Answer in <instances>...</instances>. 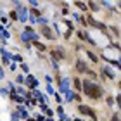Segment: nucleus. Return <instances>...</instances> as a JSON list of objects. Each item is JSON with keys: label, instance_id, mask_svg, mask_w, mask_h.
Returning a JSON list of instances; mask_svg holds the SVG:
<instances>
[{"label": "nucleus", "instance_id": "obj_1", "mask_svg": "<svg viewBox=\"0 0 121 121\" xmlns=\"http://www.w3.org/2000/svg\"><path fill=\"white\" fill-rule=\"evenodd\" d=\"M81 88H83V92L90 99H93V100H97V99L102 95V88H100V86H99L97 83H92V81H88V80L81 83Z\"/></svg>", "mask_w": 121, "mask_h": 121}, {"label": "nucleus", "instance_id": "obj_2", "mask_svg": "<svg viewBox=\"0 0 121 121\" xmlns=\"http://www.w3.org/2000/svg\"><path fill=\"white\" fill-rule=\"evenodd\" d=\"M21 38H23V42H26V43H28L30 40L36 42V35L33 33V30H31V28H26V31H23V35H21Z\"/></svg>", "mask_w": 121, "mask_h": 121}, {"label": "nucleus", "instance_id": "obj_3", "mask_svg": "<svg viewBox=\"0 0 121 121\" xmlns=\"http://www.w3.org/2000/svg\"><path fill=\"white\" fill-rule=\"evenodd\" d=\"M78 111L81 112V114H88V116H92L93 119H95L97 116H95V111H93L92 107H88V106H81L80 104V107H78Z\"/></svg>", "mask_w": 121, "mask_h": 121}, {"label": "nucleus", "instance_id": "obj_4", "mask_svg": "<svg viewBox=\"0 0 121 121\" xmlns=\"http://www.w3.org/2000/svg\"><path fill=\"white\" fill-rule=\"evenodd\" d=\"M52 57L56 60H62V59H66V54H64L62 48H54L52 50Z\"/></svg>", "mask_w": 121, "mask_h": 121}, {"label": "nucleus", "instance_id": "obj_5", "mask_svg": "<svg viewBox=\"0 0 121 121\" xmlns=\"http://www.w3.org/2000/svg\"><path fill=\"white\" fill-rule=\"evenodd\" d=\"M40 31H42L43 35H45V36L48 38V40H52V38H54V33L50 31V28H48V26H45V24H43L42 28H40Z\"/></svg>", "mask_w": 121, "mask_h": 121}, {"label": "nucleus", "instance_id": "obj_6", "mask_svg": "<svg viewBox=\"0 0 121 121\" xmlns=\"http://www.w3.org/2000/svg\"><path fill=\"white\" fill-rule=\"evenodd\" d=\"M17 19H21V21H26V17H28V16H26V10L21 7V5H17Z\"/></svg>", "mask_w": 121, "mask_h": 121}, {"label": "nucleus", "instance_id": "obj_7", "mask_svg": "<svg viewBox=\"0 0 121 121\" xmlns=\"http://www.w3.org/2000/svg\"><path fill=\"white\" fill-rule=\"evenodd\" d=\"M26 83H28V86H30V88H35V86L38 85V81H36L35 78H33L31 74H28V76H26Z\"/></svg>", "mask_w": 121, "mask_h": 121}, {"label": "nucleus", "instance_id": "obj_8", "mask_svg": "<svg viewBox=\"0 0 121 121\" xmlns=\"http://www.w3.org/2000/svg\"><path fill=\"white\" fill-rule=\"evenodd\" d=\"M76 69H78L80 73H88V68H86V64L81 62V60H78V62H76Z\"/></svg>", "mask_w": 121, "mask_h": 121}, {"label": "nucleus", "instance_id": "obj_9", "mask_svg": "<svg viewBox=\"0 0 121 121\" xmlns=\"http://www.w3.org/2000/svg\"><path fill=\"white\" fill-rule=\"evenodd\" d=\"M69 90V81H68V78H64V80H60V92H68Z\"/></svg>", "mask_w": 121, "mask_h": 121}, {"label": "nucleus", "instance_id": "obj_10", "mask_svg": "<svg viewBox=\"0 0 121 121\" xmlns=\"http://www.w3.org/2000/svg\"><path fill=\"white\" fill-rule=\"evenodd\" d=\"M102 71H104V74H106V76H107V78H114V73H112V71H111V69H109V68H104Z\"/></svg>", "mask_w": 121, "mask_h": 121}, {"label": "nucleus", "instance_id": "obj_11", "mask_svg": "<svg viewBox=\"0 0 121 121\" xmlns=\"http://www.w3.org/2000/svg\"><path fill=\"white\" fill-rule=\"evenodd\" d=\"M10 99H14L16 102H23V97H21V95H16V93H12V95H10Z\"/></svg>", "mask_w": 121, "mask_h": 121}, {"label": "nucleus", "instance_id": "obj_12", "mask_svg": "<svg viewBox=\"0 0 121 121\" xmlns=\"http://www.w3.org/2000/svg\"><path fill=\"white\" fill-rule=\"evenodd\" d=\"M0 35H2L4 38H9V36H10V35H9V33H7V31H5V28H2V26H0Z\"/></svg>", "mask_w": 121, "mask_h": 121}, {"label": "nucleus", "instance_id": "obj_13", "mask_svg": "<svg viewBox=\"0 0 121 121\" xmlns=\"http://www.w3.org/2000/svg\"><path fill=\"white\" fill-rule=\"evenodd\" d=\"M19 112H21V116H23V118H28V111H26L24 107H19Z\"/></svg>", "mask_w": 121, "mask_h": 121}, {"label": "nucleus", "instance_id": "obj_14", "mask_svg": "<svg viewBox=\"0 0 121 121\" xmlns=\"http://www.w3.org/2000/svg\"><path fill=\"white\" fill-rule=\"evenodd\" d=\"M33 43H35V47L38 48V50H45V45H42V43H38V40H36V42H33Z\"/></svg>", "mask_w": 121, "mask_h": 121}, {"label": "nucleus", "instance_id": "obj_15", "mask_svg": "<svg viewBox=\"0 0 121 121\" xmlns=\"http://www.w3.org/2000/svg\"><path fill=\"white\" fill-rule=\"evenodd\" d=\"M74 86H76L78 90H81V81H80L78 78H74Z\"/></svg>", "mask_w": 121, "mask_h": 121}, {"label": "nucleus", "instance_id": "obj_16", "mask_svg": "<svg viewBox=\"0 0 121 121\" xmlns=\"http://www.w3.org/2000/svg\"><path fill=\"white\" fill-rule=\"evenodd\" d=\"M66 100H73V93H71L69 90L66 92Z\"/></svg>", "mask_w": 121, "mask_h": 121}, {"label": "nucleus", "instance_id": "obj_17", "mask_svg": "<svg viewBox=\"0 0 121 121\" xmlns=\"http://www.w3.org/2000/svg\"><path fill=\"white\" fill-rule=\"evenodd\" d=\"M76 5H78V7H80L81 10H85V9H86V5H85L83 2H76Z\"/></svg>", "mask_w": 121, "mask_h": 121}, {"label": "nucleus", "instance_id": "obj_18", "mask_svg": "<svg viewBox=\"0 0 121 121\" xmlns=\"http://www.w3.org/2000/svg\"><path fill=\"white\" fill-rule=\"evenodd\" d=\"M88 57H90L92 60H97V59H99V57L95 56V54H92V52H88Z\"/></svg>", "mask_w": 121, "mask_h": 121}, {"label": "nucleus", "instance_id": "obj_19", "mask_svg": "<svg viewBox=\"0 0 121 121\" xmlns=\"http://www.w3.org/2000/svg\"><path fill=\"white\" fill-rule=\"evenodd\" d=\"M111 121H119V114L116 112V114H114V116H112V119H111Z\"/></svg>", "mask_w": 121, "mask_h": 121}, {"label": "nucleus", "instance_id": "obj_20", "mask_svg": "<svg viewBox=\"0 0 121 121\" xmlns=\"http://www.w3.org/2000/svg\"><path fill=\"white\" fill-rule=\"evenodd\" d=\"M10 57H12V60H21V59H23L21 56H10Z\"/></svg>", "mask_w": 121, "mask_h": 121}, {"label": "nucleus", "instance_id": "obj_21", "mask_svg": "<svg viewBox=\"0 0 121 121\" xmlns=\"http://www.w3.org/2000/svg\"><path fill=\"white\" fill-rule=\"evenodd\" d=\"M21 68H23V71H24V73H28V71H30V68H28V66H26V64H23V66H21Z\"/></svg>", "mask_w": 121, "mask_h": 121}, {"label": "nucleus", "instance_id": "obj_22", "mask_svg": "<svg viewBox=\"0 0 121 121\" xmlns=\"http://www.w3.org/2000/svg\"><path fill=\"white\" fill-rule=\"evenodd\" d=\"M9 16H10V17H12V19H14V21H16V19H17V14H16V12H10V14H9Z\"/></svg>", "mask_w": 121, "mask_h": 121}, {"label": "nucleus", "instance_id": "obj_23", "mask_svg": "<svg viewBox=\"0 0 121 121\" xmlns=\"http://www.w3.org/2000/svg\"><path fill=\"white\" fill-rule=\"evenodd\" d=\"M31 16H40V12H38L36 9H33V10H31Z\"/></svg>", "mask_w": 121, "mask_h": 121}, {"label": "nucleus", "instance_id": "obj_24", "mask_svg": "<svg viewBox=\"0 0 121 121\" xmlns=\"http://www.w3.org/2000/svg\"><path fill=\"white\" fill-rule=\"evenodd\" d=\"M16 80H17V83H23V81H24V78H23V76H17Z\"/></svg>", "mask_w": 121, "mask_h": 121}, {"label": "nucleus", "instance_id": "obj_25", "mask_svg": "<svg viewBox=\"0 0 121 121\" xmlns=\"http://www.w3.org/2000/svg\"><path fill=\"white\" fill-rule=\"evenodd\" d=\"M30 4L33 5V7H36V5H38V2H36V0H30Z\"/></svg>", "mask_w": 121, "mask_h": 121}, {"label": "nucleus", "instance_id": "obj_26", "mask_svg": "<svg viewBox=\"0 0 121 121\" xmlns=\"http://www.w3.org/2000/svg\"><path fill=\"white\" fill-rule=\"evenodd\" d=\"M90 9H93V10H97V5L93 4V2H90Z\"/></svg>", "mask_w": 121, "mask_h": 121}, {"label": "nucleus", "instance_id": "obj_27", "mask_svg": "<svg viewBox=\"0 0 121 121\" xmlns=\"http://www.w3.org/2000/svg\"><path fill=\"white\" fill-rule=\"evenodd\" d=\"M47 92H48V93H54V88H52V86H50V85H48V86H47Z\"/></svg>", "mask_w": 121, "mask_h": 121}, {"label": "nucleus", "instance_id": "obj_28", "mask_svg": "<svg viewBox=\"0 0 121 121\" xmlns=\"http://www.w3.org/2000/svg\"><path fill=\"white\" fill-rule=\"evenodd\" d=\"M12 119H14V121H17V119H19V114H16V112H14V114H12Z\"/></svg>", "mask_w": 121, "mask_h": 121}, {"label": "nucleus", "instance_id": "obj_29", "mask_svg": "<svg viewBox=\"0 0 121 121\" xmlns=\"http://www.w3.org/2000/svg\"><path fill=\"white\" fill-rule=\"evenodd\" d=\"M47 121H52V119H47Z\"/></svg>", "mask_w": 121, "mask_h": 121}]
</instances>
